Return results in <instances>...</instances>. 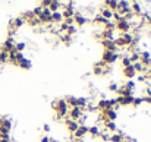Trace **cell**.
Listing matches in <instances>:
<instances>
[{"label": "cell", "instance_id": "cell-17", "mask_svg": "<svg viewBox=\"0 0 151 142\" xmlns=\"http://www.w3.org/2000/svg\"><path fill=\"white\" fill-rule=\"evenodd\" d=\"M60 6H62V1H50V4H49L47 9L53 13V12H59L60 10Z\"/></svg>", "mask_w": 151, "mask_h": 142}, {"label": "cell", "instance_id": "cell-29", "mask_svg": "<svg viewBox=\"0 0 151 142\" xmlns=\"http://www.w3.org/2000/svg\"><path fill=\"white\" fill-rule=\"evenodd\" d=\"M60 35H62V41L65 44H70L72 43V37L70 35H68V34H60Z\"/></svg>", "mask_w": 151, "mask_h": 142}, {"label": "cell", "instance_id": "cell-26", "mask_svg": "<svg viewBox=\"0 0 151 142\" xmlns=\"http://www.w3.org/2000/svg\"><path fill=\"white\" fill-rule=\"evenodd\" d=\"M123 85H125V87H126V88H128V90H131V91H132V93H134V90H135V88H137V84H135V82H134V81H126V82H125V84H123Z\"/></svg>", "mask_w": 151, "mask_h": 142}, {"label": "cell", "instance_id": "cell-6", "mask_svg": "<svg viewBox=\"0 0 151 142\" xmlns=\"http://www.w3.org/2000/svg\"><path fill=\"white\" fill-rule=\"evenodd\" d=\"M73 21H75V27H84L87 22H88V18L85 15H82L81 12H75V16H73Z\"/></svg>", "mask_w": 151, "mask_h": 142}, {"label": "cell", "instance_id": "cell-36", "mask_svg": "<svg viewBox=\"0 0 151 142\" xmlns=\"http://www.w3.org/2000/svg\"><path fill=\"white\" fill-rule=\"evenodd\" d=\"M122 142H126V141H125V139H123V141H122Z\"/></svg>", "mask_w": 151, "mask_h": 142}, {"label": "cell", "instance_id": "cell-14", "mask_svg": "<svg viewBox=\"0 0 151 142\" xmlns=\"http://www.w3.org/2000/svg\"><path fill=\"white\" fill-rule=\"evenodd\" d=\"M120 37H122V40L125 41V44H126V47H129L132 43H134V35L131 34V32H126V34H120Z\"/></svg>", "mask_w": 151, "mask_h": 142}, {"label": "cell", "instance_id": "cell-28", "mask_svg": "<svg viewBox=\"0 0 151 142\" xmlns=\"http://www.w3.org/2000/svg\"><path fill=\"white\" fill-rule=\"evenodd\" d=\"M117 88H119V85H117L116 82H110L109 87H107V90H109L110 93H117Z\"/></svg>", "mask_w": 151, "mask_h": 142}, {"label": "cell", "instance_id": "cell-19", "mask_svg": "<svg viewBox=\"0 0 151 142\" xmlns=\"http://www.w3.org/2000/svg\"><path fill=\"white\" fill-rule=\"evenodd\" d=\"M123 139H125V136H123L122 133L114 132V133H111V135H110V142H122Z\"/></svg>", "mask_w": 151, "mask_h": 142}, {"label": "cell", "instance_id": "cell-21", "mask_svg": "<svg viewBox=\"0 0 151 142\" xmlns=\"http://www.w3.org/2000/svg\"><path fill=\"white\" fill-rule=\"evenodd\" d=\"M107 22H109V21H107V19H104V18L101 16L100 13L94 16V24H97V25H103V27H104V25H106Z\"/></svg>", "mask_w": 151, "mask_h": 142}, {"label": "cell", "instance_id": "cell-20", "mask_svg": "<svg viewBox=\"0 0 151 142\" xmlns=\"http://www.w3.org/2000/svg\"><path fill=\"white\" fill-rule=\"evenodd\" d=\"M117 3H119V1H114V0H113V1H104L103 4H104V6H107V9H109V10L116 12V10H117Z\"/></svg>", "mask_w": 151, "mask_h": 142}, {"label": "cell", "instance_id": "cell-37", "mask_svg": "<svg viewBox=\"0 0 151 142\" xmlns=\"http://www.w3.org/2000/svg\"><path fill=\"white\" fill-rule=\"evenodd\" d=\"M0 72H1V70H0Z\"/></svg>", "mask_w": 151, "mask_h": 142}, {"label": "cell", "instance_id": "cell-27", "mask_svg": "<svg viewBox=\"0 0 151 142\" xmlns=\"http://www.w3.org/2000/svg\"><path fill=\"white\" fill-rule=\"evenodd\" d=\"M76 32H78V31H76V27H75V25H72V27H68V29H66V32H65V34H68V35H70V37H72V35H75Z\"/></svg>", "mask_w": 151, "mask_h": 142}, {"label": "cell", "instance_id": "cell-10", "mask_svg": "<svg viewBox=\"0 0 151 142\" xmlns=\"http://www.w3.org/2000/svg\"><path fill=\"white\" fill-rule=\"evenodd\" d=\"M132 101H134V95H129V97H117L116 98V103L117 105H132Z\"/></svg>", "mask_w": 151, "mask_h": 142}, {"label": "cell", "instance_id": "cell-24", "mask_svg": "<svg viewBox=\"0 0 151 142\" xmlns=\"http://www.w3.org/2000/svg\"><path fill=\"white\" fill-rule=\"evenodd\" d=\"M3 63H9V54L3 50H0V65Z\"/></svg>", "mask_w": 151, "mask_h": 142}, {"label": "cell", "instance_id": "cell-32", "mask_svg": "<svg viewBox=\"0 0 151 142\" xmlns=\"http://www.w3.org/2000/svg\"><path fill=\"white\" fill-rule=\"evenodd\" d=\"M142 103L151 104V95H145V97H142Z\"/></svg>", "mask_w": 151, "mask_h": 142}, {"label": "cell", "instance_id": "cell-7", "mask_svg": "<svg viewBox=\"0 0 151 142\" xmlns=\"http://www.w3.org/2000/svg\"><path fill=\"white\" fill-rule=\"evenodd\" d=\"M63 123H65L66 129L70 132V135H72V133H73V132H75L78 128H79V123H78V122H73V120H70L69 117H65V122H63Z\"/></svg>", "mask_w": 151, "mask_h": 142}, {"label": "cell", "instance_id": "cell-31", "mask_svg": "<svg viewBox=\"0 0 151 142\" xmlns=\"http://www.w3.org/2000/svg\"><path fill=\"white\" fill-rule=\"evenodd\" d=\"M41 12H43V9L40 7V4H38L37 7H34V10H32V13H34V16H38V15H40Z\"/></svg>", "mask_w": 151, "mask_h": 142}, {"label": "cell", "instance_id": "cell-12", "mask_svg": "<svg viewBox=\"0 0 151 142\" xmlns=\"http://www.w3.org/2000/svg\"><path fill=\"white\" fill-rule=\"evenodd\" d=\"M62 22H63L62 12H60V10H59V12H53V13H51V24L59 25V24H62Z\"/></svg>", "mask_w": 151, "mask_h": 142}, {"label": "cell", "instance_id": "cell-1", "mask_svg": "<svg viewBox=\"0 0 151 142\" xmlns=\"http://www.w3.org/2000/svg\"><path fill=\"white\" fill-rule=\"evenodd\" d=\"M51 107L56 111V119H65V117H68L70 107L66 104L65 100H56V101H53L51 103Z\"/></svg>", "mask_w": 151, "mask_h": 142}, {"label": "cell", "instance_id": "cell-23", "mask_svg": "<svg viewBox=\"0 0 151 142\" xmlns=\"http://www.w3.org/2000/svg\"><path fill=\"white\" fill-rule=\"evenodd\" d=\"M120 59V63H122V67H128V66H131L132 63H131V60H129V56H122V57H119Z\"/></svg>", "mask_w": 151, "mask_h": 142}, {"label": "cell", "instance_id": "cell-11", "mask_svg": "<svg viewBox=\"0 0 151 142\" xmlns=\"http://www.w3.org/2000/svg\"><path fill=\"white\" fill-rule=\"evenodd\" d=\"M0 50H3V51H6V53H9V51H12V50H15V40L13 38H6V41L3 43V46Z\"/></svg>", "mask_w": 151, "mask_h": 142}, {"label": "cell", "instance_id": "cell-4", "mask_svg": "<svg viewBox=\"0 0 151 142\" xmlns=\"http://www.w3.org/2000/svg\"><path fill=\"white\" fill-rule=\"evenodd\" d=\"M114 27H116V29L120 32V34H126V32H129L131 31V25H129V22L122 16V19L120 21H117V22H114Z\"/></svg>", "mask_w": 151, "mask_h": 142}, {"label": "cell", "instance_id": "cell-2", "mask_svg": "<svg viewBox=\"0 0 151 142\" xmlns=\"http://www.w3.org/2000/svg\"><path fill=\"white\" fill-rule=\"evenodd\" d=\"M119 53H113V51H107L104 50L103 54H101V62L106 65V66H110V65H114L117 60H119Z\"/></svg>", "mask_w": 151, "mask_h": 142}, {"label": "cell", "instance_id": "cell-3", "mask_svg": "<svg viewBox=\"0 0 151 142\" xmlns=\"http://www.w3.org/2000/svg\"><path fill=\"white\" fill-rule=\"evenodd\" d=\"M69 119L70 120H73V122H81V119H82V116H84V110L82 108H79V107H70L69 108Z\"/></svg>", "mask_w": 151, "mask_h": 142}, {"label": "cell", "instance_id": "cell-8", "mask_svg": "<svg viewBox=\"0 0 151 142\" xmlns=\"http://www.w3.org/2000/svg\"><path fill=\"white\" fill-rule=\"evenodd\" d=\"M101 46L104 47V50H107V51L117 53V47H116V44H114L113 40H101Z\"/></svg>", "mask_w": 151, "mask_h": 142}, {"label": "cell", "instance_id": "cell-34", "mask_svg": "<svg viewBox=\"0 0 151 142\" xmlns=\"http://www.w3.org/2000/svg\"><path fill=\"white\" fill-rule=\"evenodd\" d=\"M43 129H44V132H50V126H49V125H44Z\"/></svg>", "mask_w": 151, "mask_h": 142}, {"label": "cell", "instance_id": "cell-30", "mask_svg": "<svg viewBox=\"0 0 151 142\" xmlns=\"http://www.w3.org/2000/svg\"><path fill=\"white\" fill-rule=\"evenodd\" d=\"M142 104V97H134V101H132V105L134 107H138Z\"/></svg>", "mask_w": 151, "mask_h": 142}, {"label": "cell", "instance_id": "cell-13", "mask_svg": "<svg viewBox=\"0 0 151 142\" xmlns=\"http://www.w3.org/2000/svg\"><path fill=\"white\" fill-rule=\"evenodd\" d=\"M16 66H19L21 69H27V70H28V69H31L32 63H31V60H28L27 57H24L22 60H19V62H18V65H16Z\"/></svg>", "mask_w": 151, "mask_h": 142}, {"label": "cell", "instance_id": "cell-5", "mask_svg": "<svg viewBox=\"0 0 151 142\" xmlns=\"http://www.w3.org/2000/svg\"><path fill=\"white\" fill-rule=\"evenodd\" d=\"M116 12H117L120 16H125V15L131 13V3H129V1H119Z\"/></svg>", "mask_w": 151, "mask_h": 142}, {"label": "cell", "instance_id": "cell-18", "mask_svg": "<svg viewBox=\"0 0 151 142\" xmlns=\"http://www.w3.org/2000/svg\"><path fill=\"white\" fill-rule=\"evenodd\" d=\"M65 101H66V104H68V105L78 107V97H72V95H69V97H66V98H65Z\"/></svg>", "mask_w": 151, "mask_h": 142}, {"label": "cell", "instance_id": "cell-22", "mask_svg": "<svg viewBox=\"0 0 151 142\" xmlns=\"http://www.w3.org/2000/svg\"><path fill=\"white\" fill-rule=\"evenodd\" d=\"M28 25H29V27H32V28H38V27L41 25V22H40V19H38L37 16H34L31 21H28Z\"/></svg>", "mask_w": 151, "mask_h": 142}, {"label": "cell", "instance_id": "cell-9", "mask_svg": "<svg viewBox=\"0 0 151 142\" xmlns=\"http://www.w3.org/2000/svg\"><path fill=\"white\" fill-rule=\"evenodd\" d=\"M123 76L128 79V81H134V78L137 76V72L134 69V66H128V67H123Z\"/></svg>", "mask_w": 151, "mask_h": 142}, {"label": "cell", "instance_id": "cell-33", "mask_svg": "<svg viewBox=\"0 0 151 142\" xmlns=\"http://www.w3.org/2000/svg\"><path fill=\"white\" fill-rule=\"evenodd\" d=\"M40 142H50V136H49V135H43V136L40 138Z\"/></svg>", "mask_w": 151, "mask_h": 142}, {"label": "cell", "instance_id": "cell-25", "mask_svg": "<svg viewBox=\"0 0 151 142\" xmlns=\"http://www.w3.org/2000/svg\"><path fill=\"white\" fill-rule=\"evenodd\" d=\"M25 48H27V44H25V43H22V41H19V43H15V50H16L18 53H22Z\"/></svg>", "mask_w": 151, "mask_h": 142}, {"label": "cell", "instance_id": "cell-15", "mask_svg": "<svg viewBox=\"0 0 151 142\" xmlns=\"http://www.w3.org/2000/svg\"><path fill=\"white\" fill-rule=\"evenodd\" d=\"M104 128H106L107 132H113V133L117 131L116 123H114V122H110V120H104Z\"/></svg>", "mask_w": 151, "mask_h": 142}, {"label": "cell", "instance_id": "cell-16", "mask_svg": "<svg viewBox=\"0 0 151 142\" xmlns=\"http://www.w3.org/2000/svg\"><path fill=\"white\" fill-rule=\"evenodd\" d=\"M100 133H101V129L97 125L88 126V135H91V136H100Z\"/></svg>", "mask_w": 151, "mask_h": 142}, {"label": "cell", "instance_id": "cell-35", "mask_svg": "<svg viewBox=\"0 0 151 142\" xmlns=\"http://www.w3.org/2000/svg\"><path fill=\"white\" fill-rule=\"evenodd\" d=\"M148 79H150V81H151V73H150V76H148Z\"/></svg>", "mask_w": 151, "mask_h": 142}]
</instances>
